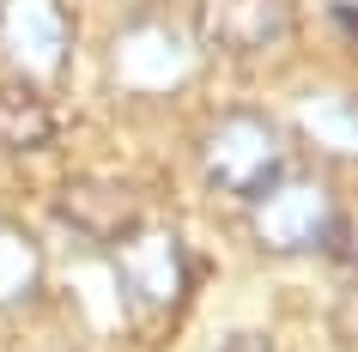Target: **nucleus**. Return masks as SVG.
Instances as JSON below:
<instances>
[{"mask_svg": "<svg viewBox=\"0 0 358 352\" xmlns=\"http://www.w3.org/2000/svg\"><path fill=\"white\" fill-rule=\"evenodd\" d=\"M249 237L267 255H334L346 261L352 249V219L340 213L328 183L316 176H280L249 201Z\"/></svg>", "mask_w": 358, "mask_h": 352, "instance_id": "f257e3e1", "label": "nucleus"}, {"mask_svg": "<svg viewBox=\"0 0 358 352\" xmlns=\"http://www.w3.org/2000/svg\"><path fill=\"white\" fill-rule=\"evenodd\" d=\"M194 164L207 176V188H219L231 201H255L267 183L285 176V134L262 110H225L207 122Z\"/></svg>", "mask_w": 358, "mask_h": 352, "instance_id": "f03ea898", "label": "nucleus"}, {"mask_svg": "<svg viewBox=\"0 0 358 352\" xmlns=\"http://www.w3.org/2000/svg\"><path fill=\"white\" fill-rule=\"evenodd\" d=\"M115 255V286H122V304L134 316H170L194 286V261L189 249L176 243V231L164 225H140L134 237H122L110 249Z\"/></svg>", "mask_w": 358, "mask_h": 352, "instance_id": "7ed1b4c3", "label": "nucleus"}, {"mask_svg": "<svg viewBox=\"0 0 358 352\" xmlns=\"http://www.w3.org/2000/svg\"><path fill=\"white\" fill-rule=\"evenodd\" d=\"M0 55L31 85H55L73 61V19L61 0H0Z\"/></svg>", "mask_w": 358, "mask_h": 352, "instance_id": "20e7f679", "label": "nucleus"}, {"mask_svg": "<svg viewBox=\"0 0 358 352\" xmlns=\"http://www.w3.org/2000/svg\"><path fill=\"white\" fill-rule=\"evenodd\" d=\"M55 219L85 243H103L115 249L122 237H134L146 225V195L128 183V176H97V170H79L55 188Z\"/></svg>", "mask_w": 358, "mask_h": 352, "instance_id": "39448f33", "label": "nucleus"}, {"mask_svg": "<svg viewBox=\"0 0 358 352\" xmlns=\"http://www.w3.org/2000/svg\"><path fill=\"white\" fill-rule=\"evenodd\" d=\"M110 73L128 92L170 97V92H182L189 73H194V43L164 19H134L110 49Z\"/></svg>", "mask_w": 358, "mask_h": 352, "instance_id": "423d86ee", "label": "nucleus"}, {"mask_svg": "<svg viewBox=\"0 0 358 352\" xmlns=\"http://www.w3.org/2000/svg\"><path fill=\"white\" fill-rule=\"evenodd\" d=\"M298 6L292 0H201L194 6V37L219 55H262L292 37Z\"/></svg>", "mask_w": 358, "mask_h": 352, "instance_id": "0eeeda50", "label": "nucleus"}, {"mask_svg": "<svg viewBox=\"0 0 358 352\" xmlns=\"http://www.w3.org/2000/svg\"><path fill=\"white\" fill-rule=\"evenodd\" d=\"M55 104L31 79H0V152H43L55 140Z\"/></svg>", "mask_w": 358, "mask_h": 352, "instance_id": "6e6552de", "label": "nucleus"}, {"mask_svg": "<svg viewBox=\"0 0 358 352\" xmlns=\"http://www.w3.org/2000/svg\"><path fill=\"white\" fill-rule=\"evenodd\" d=\"M292 122H298L316 146L340 152V158H358V104L352 97H334V92L298 97V104H292Z\"/></svg>", "mask_w": 358, "mask_h": 352, "instance_id": "1a4fd4ad", "label": "nucleus"}, {"mask_svg": "<svg viewBox=\"0 0 358 352\" xmlns=\"http://www.w3.org/2000/svg\"><path fill=\"white\" fill-rule=\"evenodd\" d=\"M43 286V249L24 225L0 219V310H13Z\"/></svg>", "mask_w": 358, "mask_h": 352, "instance_id": "9d476101", "label": "nucleus"}, {"mask_svg": "<svg viewBox=\"0 0 358 352\" xmlns=\"http://www.w3.org/2000/svg\"><path fill=\"white\" fill-rule=\"evenodd\" d=\"M334 340L346 352H358V274L340 286V297H334Z\"/></svg>", "mask_w": 358, "mask_h": 352, "instance_id": "9b49d317", "label": "nucleus"}, {"mask_svg": "<svg viewBox=\"0 0 358 352\" xmlns=\"http://www.w3.org/2000/svg\"><path fill=\"white\" fill-rule=\"evenodd\" d=\"M219 352H273V340H267V334H255V328H237V334H225V340H219Z\"/></svg>", "mask_w": 358, "mask_h": 352, "instance_id": "f8f14e48", "label": "nucleus"}, {"mask_svg": "<svg viewBox=\"0 0 358 352\" xmlns=\"http://www.w3.org/2000/svg\"><path fill=\"white\" fill-rule=\"evenodd\" d=\"M334 24H340V31H346V37L358 43V6H352V0H334Z\"/></svg>", "mask_w": 358, "mask_h": 352, "instance_id": "ddd939ff", "label": "nucleus"}, {"mask_svg": "<svg viewBox=\"0 0 358 352\" xmlns=\"http://www.w3.org/2000/svg\"><path fill=\"white\" fill-rule=\"evenodd\" d=\"M346 261H352V267H358V231H352V249H346Z\"/></svg>", "mask_w": 358, "mask_h": 352, "instance_id": "4468645a", "label": "nucleus"}]
</instances>
